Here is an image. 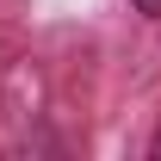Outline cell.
<instances>
[{"instance_id": "cell-2", "label": "cell", "mask_w": 161, "mask_h": 161, "mask_svg": "<svg viewBox=\"0 0 161 161\" xmlns=\"http://www.w3.org/2000/svg\"><path fill=\"white\" fill-rule=\"evenodd\" d=\"M155 155H161V136H155Z\"/></svg>"}, {"instance_id": "cell-1", "label": "cell", "mask_w": 161, "mask_h": 161, "mask_svg": "<svg viewBox=\"0 0 161 161\" xmlns=\"http://www.w3.org/2000/svg\"><path fill=\"white\" fill-rule=\"evenodd\" d=\"M142 6H149V13H161V0H142Z\"/></svg>"}]
</instances>
